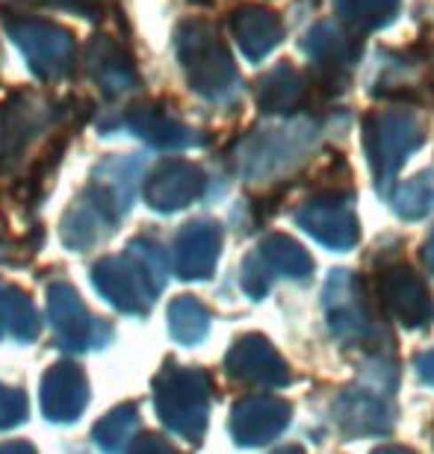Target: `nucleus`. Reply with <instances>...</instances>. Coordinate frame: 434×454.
I'll use <instances>...</instances> for the list:
<instances>
[{
	"instance_id": "nucleus-19",
	"label": "nucleus",
	"mask_w": 434,
	"mask_h": 454,
	"mask_svg": "<svg viewBox=\"0 0 434 454\" xmlns=\"http://www.w3.org/2000/svg\"><path fill=\"white\" fill-rule=\"evenodd\" d=\"M393 213L405 222H420L434 213V171H420L417 177L405 180L391 195Z\"/></svg>"
},
{
	"instance_id": "nucleus-24",
	"label": "nucleus",
	"mask_w": 434,
	"mask_h": 454,
	"mask_svg": "<svg viewBox=\"0 0 434 454\" xmlns=\"http://www.w3.org/2000/svg\"><path fill=\"white\" fill-rule=\"evenodd\" d=\"M373 454H417V451L408 449V446H382V449H375Z\"/></svg>"
},
{
	"instance_id": "nucleus-25",
	"label": "nucleus",
	"mask_w": 434,
	"mask_h": 454,
	"mask_svg": "<svg viewBox=\"0 0 434 454\" xmlns=\"http://www.w3.org/2000/svg\"><path fill=\"white\" fill-rule=\"evenodd\" d=\"M275 454H304L298 446H287V449H281V451H275Z\"/></svg>"
},
{
	"instance_id": "nucleus-10",
	"label": "nucleus",
	"mask_w": 434,
	"mask_h": 454,
	"mask_svg": "<svg viewBox=\"0 0 434 454\" xmlns=\"http://www.w3.org/2000/svg\"><path fill=\"white\" fill-rule=\"evenodd\" d=\"M302 53L325 80H343L364 53V42L337 21H320L304 33Z\"/></svg>"
},
{
	"instance_id": "nucleus-7",
	"label": "nucleus",
	"mask_w": 434,
	"mask_h": 454,
	"mask_svg": "<svg viewBox=\"0 0 434 454\" xmlns=\"http://www.w3.org/2000/svg\"><path fill=\"white\" fill-rule=\"evenodd\" d=\"M9 35L30 59V68L44 80L68 74L75 66V39L57 24L39 21V18H21V21H9Z\"/></svg>"
},
{
	"instance_id": "nucleus-3",
	"label": "nucleus",
	"mask_w": 434,
	"mask_h": 454,
	"mask_svg": "<svg viewBox=\"0 0 434 454\" xmlns=\"http://www.w3.org/2000/svg\"><path fill=\"white\" fill-rule=\"evenodd\" d=\"M426 142V121L405 106H384L364 118V153L373 171L378 195H391L411 153Z\"/></svg>"
},
{
	"instance_id": "nucleus-12",
	"label": "nucleus",
	"mask_w": 434,
	"mask_h": 454,
	"mask_svg": "<svg viewBox=\"0 0 434 454\" xmlns=\"http://www.w3.org/2000/svg\"><path fill=\"white\" fill-rule=\"evenodd\" d=\"M289 416H293V407L278 395L246 398L233 413V434L246 446H264L287 428Z\"/></svg>"
},
{
	"instance_id": "nucleus-16",
	"label": "nucleus",
	"mask_w": 434,
	"mask_h": 454,
	"mask_svg": "<svg viewBox=\"0 0 434 454\" xmlns=\"http://www.w3.org/2000/svg\"><path fill=\"white\" fill-rule=\"evenodd\" d=\"M204 189V175L201 168L193 166V162H166L160 171L157 189H154V201L157 207H166V210H175V207L189 204L198 192Z\"/></svg>"
},
{
	"instance_id": "nucleus-11",
	"label": "nucleus",
	"mask_w": 434,
	"mask_h": 454,
	"mask_svg": "<svg viewBox=\"0 0 434 454\" xmlns=\"http://www.w3.org/2000/svg\"><path fill=\"white\" fill-rule=\"evenodd\" d=\"M231 33L237 39L242 57L251 62H260L272 53L284 39V24L278 18L275 9L260 6V4H246L233 9L231 15Z\"/></svg>"
},
{
	"instance_id": "nucleus-21",
	"label": "nucleus",
	"mask_w": 434,
	"mask_h": 454,
	"mask_svg": "<svg viewBox=\"0 0 434 454\" xmlns=\"http://www.w3.org/2000/svg\"><path fill=\"white\" fill-rule=\"evenodd\" d=\"M42 4L77 9V12H83L86 18H101V4H98V0H42Z\"/></svg>"
},
{
	"instance_id": "nucleus-8",
	"label": "nucleus",
	"mask_w": 434,
	"mask_h": 454,
	"mask_svg": "<svg viewBox=\"0 0 434 454\" xmlns=\"http://www.w3.org/2000/svg\"><path fill=\"white\" fill-rule=\"evenodd\" d=\"M378 298L387 316L402 328H426L434 322L431 289L408 262H393L378 271Z\"/></svg>"
},
{
	"instance_id": "nucleus-2",
	"label": "nucleus",
	"mask_w": 434,
	"mask_h": 454,
	"mask_svg": "<svg viewBox=\"0 0 434 454\" xmlns=\"http://www.w3.org/2000/svg\"><path fill=\"white\" fill-rule=\"evenodd\" d=\"M322 310L328 331L346 348H373L375 354H384L393 345L391 331L384 328V322L378 319L373 304H369L367 286L358 278V271H331L322 289Z\"/></svg>"
},
{
	"instance_id": "nucleus-5",
	"label": "nucleus",
	"mask_w": 434,
	"mask_h": 454,
	"mask_svg": "<svg viewBox=\"0 0 434 454\" xmlns=\"http://www.w3.org/2000/svg\"><path fill=\"white\" fill-rule=\"evenodd\" d=\"M322 127L316 121H289L284 127H266V130H255L240 142L237 162L246 177L264 180L284 175L316 148Z\"/></svg>"
},
{
	"instance_id": "nucleus-20",
	"label": "nucleus",
	"mask_w": 434,
	"mask_h": 454,
	"mask_svg": "<svg viewBox=\"0 0 434 454\" xmlns=\"http://www.w3.org/2000/svg\"><path fill=\"white\" fill-rule=\"evenodd\" d=\"M133 127L139 130V136H148V139L160 142V145H171V148L195 142L193 130H186V127L178 124L175 118L160 113L157 106H139V110L133 113Z\"/></svg>"
},
{
	"instance_id": "nucleus-1",
	"label": "nucleus",
	"mask_w": 434,
	"mask_h": 454,
	"mask_svg": "<svg viewBox=\"0 0 434 454\" xmlns=\"http://www.w3.org/2000/svg\"><path fill=\"white\" fill-rule=\"evenodd\" d=\"M396 389V363L384 354H375L373 366H367L358 384L346 387L334 398L331 419L337 422L343 437L364 440V437H387L396 425L393 407Z\"/></svg>"
},
{
	"instance_id": "nucleus-6",
	"label": "nucleus",
	"mask_w": 434,
	"mask_h": 454,
	"mask_svg": "<svg viewBox=\"0 0 434 454\" xmlns=\"http://www.w3.org/2000/svg\"><path fill=\"white\" fill-rule=\"evenodd\" d=\"M296 224L331 251H351L360 239V224L351 195L322 192L296 210Z\"/></svg>"
},
{
	"instance_id": "nucleus-9",
	"label": "nucleus",
	"mask_w": 434,
	"mask_h": 454,
	"mask_svg": "<svg viewBox=\"0 0 434 454\" xmlns=\"http://www.w3.org/2000/svg\"><path fill=\"white\" fill-rule=\"evenodd\" d=\"M293 278V280H311L313 275V257L304 245H298L293 236L275 233L264 239L257 248V257L246 260V289L251 295H264L269 289V278Z\"/></svg>"
},
{
	"instance_id": "nucleus-22",
	"label": "nucleus",
	"mask_w": 434,
	"mask_h": 454,
	"mask_svg": "<svg viewBox=\"0 0 434 454\" xmlns=\"http://www.w3.org/2000/svg\"><path fill=\"white\" fill-rule=\"evenodd\" d=\"M414 369H417V375L426 380L429 387H434V348L417 354V357H414Z\"/></svg>"
},
{
	"instance_id": "nucleus-23",
	"label": "nucleus",
	"mask_w": 434,
	"mask_h": 454,
	"mask_svg": "<svg viewBox=\"0 0 434 454\" xmlns=\"http://www.w3.org/2000/svg\"><path fill=\"white\" fill-rule=\"evenodd\" d=\"M420 257H422V266H426L431 275H434V227L429 231L426 236V242H422V248H420Z\"/></svg>"
},
{
	"instance_id": "nucleus-13",
	"label": "nucleus",
	"mask_w": 434,
	"mask_h": 454,
	"mask_svg": "<svg viewBox=\"0 0 434 454\" xmlns=\"http://www.w3.org/2000/svg\"><path fill=\"white\" fill-rule=\"evenodd\" d=\"M311 98V83L298 68L289 62L275 66L257 83V106L266 115H296L307 106Z\"/></svg>"
},
{
	"instance_id": "nucleus-14",
	"label": "nucleus",
	"mask_w": 434,
	"mask_h": 454,
	"mask_svg": "<svg viewBox=\"0 0 434 454\" xmlns=\"http://www.w3.org/2000/svg\"><path fill=\"white\" fill-rule=\"evenodd\" d=\"M231 366L246 380H255V384H266V387H287L293 380V372H289L284 357L264 337L242 340L237 345V351H233Z\"/></svg>"
},
{
	"instance_id": "nucleus-18",
	"label": "nucleus",
	"mask_w": 434,
	"mask_h": 454,
	"mask_svg": "<svg viewBox=\"0 0 434 454\" xmlns=\"http://www.w3.org/2000/svg\"><path fill=\"white\" fill-rule=\"evenodd\" d=\"M92 53V71L95 80L101 83L107 92H124L130 89V83H137V71H133L130 59H124V53L119 44H110L107 39L89 44Z\"/></svg>"
},
{
	"instance_id": "nucleus-4",
	"label": "nucleus",
	"mask_w": 434,
	"mask_h": 454,
	"mask_svg": "<svg viewBox=\"0 0 434 454\" xmlns=\"http://www.w3.org/2000/svg\"><path fill=\"white\" fill-rule=\"evenodd\" d=\"M178 57L189 86L207 101L231 104L240 95V71L213 24L193 18L178 27Z\"/></svg>"
},
{
	"instance_id": "nucleus-17",
	"label": "nucleus",
	"mask_w": 434,
	"mask_h": 454,
	"mask_svg": "<svg viewBox=\"0 0 434 454\" xmlns=\"http://www.w3.org/2000/svg\"><path fill=\"white\" fill-rule=\"evenodd\" d=\"M402 0H334V12L340 24L355 35L375 33L396 21Z\"/></svg>"
},
{
	"instance_id": "nucleus-15",
	"label": "nucleus",
	"mask_w": 434,
	"mask_h": 454,
	"mask_svg": "<svg viewBox=\"0 0 434 454\" xmlns=\"http://www.w3.org/2000/svg\"><path fill=\"white\" fill-rule=\"evenodd\" d=\"M219 227L210 222H195L189 224L184 236H180L178 248H180V269L184 278H207L216 266L219 257Z\"/></svg>"
}]
</instances>
